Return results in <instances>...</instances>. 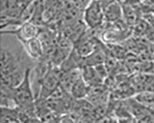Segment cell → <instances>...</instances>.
<instances>
[{"instance_id":"cell-1","label":"cell","mask_w":154,"mask_h":123,"mask_svg":"<svg viewBox=\"0 0 154 123\" xmlns=\"http://www.w3.org/2000/svg\"><path fill=\"white\" fill-rule=\"evenodd\" d=\"M31 69H25L22 81L13 88V100L16 106L26 112L35 122L40 121L36 112V97L34 96L31 83Z\"/></svg>"},{"instance_id":"cell-2","label":"cell","mask_w":154,"mask_h":123,"mask_svg":"<svg viewBox=\"0 0 154 123\" xmlns=\"http://www.w3.org/2000/svg\"><path fill=\"white\" fill-rule=\"evenodd\" d=\"M83 21L89 28L102 26L104 19V8L100 0H90L83 12Z\"/></svg>"},{"instance_id":"cell-3","label":"cell","mask_w":154,"mask_h":123,"mask_svg":"<svg viewBox=\"0 0 154 123\" xmlns=\"http://www.w3.org/2000/svg\"><path fill=\"white\" fill-rule=\"evenodd\" d=\"M22 56L14 54L8 49H1V77L8 76L19 73L23 72L21 70Z\"/></svg>"},{"instance_id":"cell-4","label":"cell","mask_w":154,"mask_h":123,"mask_svg":"<svg viewBox=\"0 0 154 123\" xmlns=\"http://www.w3.org/2000/svg\"><path fill=\"white\" fill-rule=\"evenodd\" d=\"M17 29L12 30H2V33L14 34L17 36V38L19 41L27 40L34 37L38 36L39 34L40 28L37 26L31 21L25 22L20 25Z\"/></svg>"},{"instance_id":"cell-5","label":"cell","mask_w":154,"mask_h":123,"mask_svg":"<svg viewBox=\"0 0 154 123\" xmlns=\"http://www.w3.org/2000/svg\"><path fill=\"white\" fill-rule=\"evenodd\" d=\"M25 52L32 59L38 60L41 59L44 54V47L38 36L34 37L27 40L20 41Z\"/></svg>"},{"instance_id":"cell-6","label":"cell","mask_w":154,"mask_h":123,"mask_svg":"<svg viewBox=\"0 0 154 123\" xmlns=\"http://www.w3.org/2000/svg\"><path fill=\"white\" fill-rule=\"evenodd\" d=\"M104 8V19L108 23H115L123 19V8L119 1L113 2Z\"/></svg>"},{"instance_id":"cell-7","label":"cell","mask_w":154,"mask_h":123,"mask_svg":"<svg viewBox=\"0 0 154 123\" xmlns=\"http://www.w3.org/2000/svg\"><path fill=\"white\" fill-rule=\"evenodd\" d=\"M81 76V68H76L64 72L61 79L60 87L63 91L70 93L73 85Z\"/></svg>"},{"instance_id":"cell-8","label":"cell","mask_w":154,"mask_h":123,"mask_svg":"<svg viewBox=\"0 0 154 123\" xmlns=\"http://www.w3.org/2000/svg\"><path fill=\"white\" fill-rule=\"evenodd\" d=\"M90 89V86L86 82L82 76L73 85L70 94L75 99H84L88 95Z\"/></svg>"},{"instance_id":"cell-9","label":"cell","mask_w":154,"mask_h":123,"mask_svg":"<svg viewBox=\"0 0 154 123\" xmlns=\"http://www.w3.org/2000/svg\"><path fill=\"white\" fill-rule=\"evenodd\" d=\"M1 122H20L17 108L1 106Z\"/></svg>"}]
</instances>
